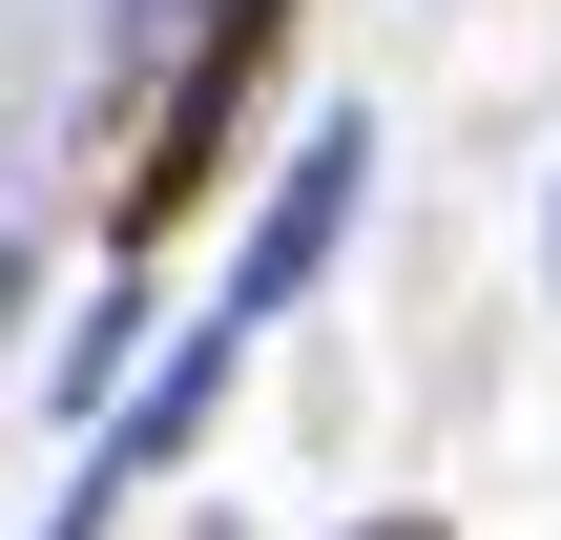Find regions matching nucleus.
I'll use <instances>...</instances> for the list:
<instances>
[{"instance_id":"nucleus-1","label":"nucleus","mask_w":561,"mask_h":540,"mask_svg":"<svg viewBox=\"0 0 561 540\" xmlns=\"http://www.w3.org/2000/svg\"><path fill=\"white\" fill-rule=\"evenodd\" d=\"M271 42H291V0H208V21H187V62H167L146 146H125V250H167V229L208 208V166H229V125H250Z\"/></svg>"},{"instance_id":"nucleus-2","label":"nucleus","mask_w":561,"mask_h":540,"mask_svg":"<svg viewBox=\"0 0 561 540\" xmlns=\"http://www.w3.org/2000/svg\"><path fill=\"white\" fill-rule=\"evenodd\" d=\"M354 166H375V146H354V125H312V146H291V187H271V208H250V250H229V291H208V312H229V333H250V312H291V291H312V271H333V229H354Z\"/></svg>"},{"instance_id":"nucleus-3","label":"nucleus","mask_w":561,"mask_h":540,"mask_svg":"<svg viewBox=\"0 0 561 540\" xmlns=\"http://www.w3.org/2000/svg\"><path fill=\"white\" fill-rule=\"evenodd\" d=\"M0 312H21V229H0Z\"/></svg>"},{"instance_id":"nucleus-4","label":"nucleus","mask_w":561,"mask_h":540,"mask_svg":"<svg viewBox=\"0 0 561 540\" xmlns=\"http://www.w3.org/2000/svg\"><path fill=\"white\" fill-rule=\"evenodd\" d=\"M375 540H437V520H375Z\"/></svg>"}]
</instances>
